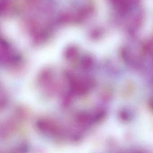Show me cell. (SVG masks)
<instances>
[{
    "mask_svg": "<svg viewBox=\"0 0 153 153\" xmlns=\"http://www.w3.org/2000/svg\"><path fill=\"white\" fill-rule=\"evenodd\" d=\"M149 106L151 110L153 111V97L149 101Z\"/></svg>",
    "mask_w": 153,
    "mask_h": 153,
    "instance_id": "6da1fadb",
    "label": "cell"
}]
</instances>
